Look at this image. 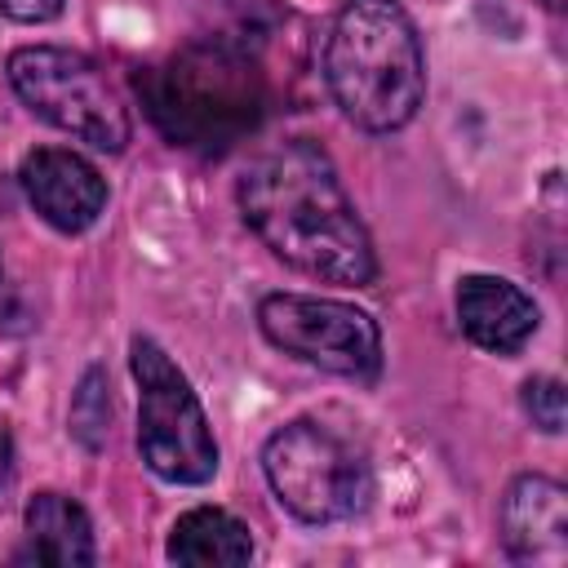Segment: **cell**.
Segmentation results:
<instances>
[{
	"mask_svg": "<svg viewBox=\"0 0 568 568\" xmlns=\"http://www.w3.org/2000/svg\"><path fill=\"white\" fill-rule=\"evenodd\" d=\"M235 200L253 235L288 266L328 284H368L377 275L373 240L315 142L288 138L253 155Z\"/></svg>",
	"mask_w": 568,
	"mask_h": 568,
	"instance_id": "obj_1",
	"label": "cell"
},
{
	"mask_svg": "<svg viewBox=\"0 0 568 568\" xmlns=\"http://www.w3.org/2000/svg\"><path fill=\"white\" fill-rule=\"evenodd\" d=\"M342 115L368 133L404 129L426 98V58L413 18L395 0H351L324 49Z\"/></svg>",
	"mask_w": 568,
	"mask_h": 568,
	"instance_id": "obj_2",
	"label": "cell"
},
{
	"mask_svg": "<svg viewBox=\"0 0 568 568\" xmlns=\"http://www.w3.org/2000/svg\"><path fill=\"white\" fill-rule=\"evenodd\" d=\"M151 120L182 146L222 151L244 129H253L262 106V84L248 58L226 44H191L169 67L138 75Z\"/></svg>",
	"mask_w": 568,
	"mask_h": 568,
	"instance_id": "obj_3",
	"label": "cell"
},
{
	"mask_svg": "<svg viewBox=\"0 0 568 568\" xmlns=\"http://www.w3.org/2000/svg\"><path fill=\"white\" fill-rule=\"evenodd\" d=\"M262 470L271 493L302 524H342L355 519L373 497L368 462L337 439L328 426L288 422L262 448Z\"/></svg>",
	"mask_w": 568,
	"mask_h": 568,
	"instance_id": "obj_4",
	"label": "cell"
},
{
	"mask_svg": "<svg viewBox=\"0 0 568 568\" xmlns=\"http://www.w3.org/2000/svg\"><path fill=\"white\" fill-rule=\"evenodd\" d=\"M129 368L138 382V453L169 484H204L217 470V444L209 417L182 377V368L151 342H129Z\"/></svg>",
	"mask_w": 568,
	"mask_h": 568,
	"instance_id": "obj_5",
	"label": "cell"
},
{
	"mask_svg": "<svg viewBox=\"0 0 568 568\" xmlns=\"http://www.w3.org/2000/svg\"><path fill=\"white\" fill-rule=\"evenodd\" d=\"M9 80L18 98L49 120L53 129L98 146V151H124L133 124L106 75L75 49L58 44H31L9 58Z\"/></svg>",
	"mask_w": 568,
	"mask_h": 568,
	"instance_id": "obj_6",
	"label": "cell"
},
{
	"mask_svg": "<svg viewBox=\"0 0 568 568\" xmlns=\"http://www.w3.org/2000/svg\"><path fill=\"white\" fill-rule=\"evenodd\" d=\"M257 324L271 346L324 373L351 382H373L382 373V333L359 306L306 293H271L257 306Z\"/></svg>",
	"mask_w": 568,
	"mask_h": 568,
	"instance_id": "obj_7",
	"label": "cell"
},
{
	"mask_svg": "<svg viewBox=\"0 0 568 568\" xmlns=\"http://www.w3.org/2000/svg\"><path fill=\"white\" fill-rule=\"evenodd\" d=\"M27 200L36 204V213L67 235H80L98 222V213L106 209V182L102 173L75 155V151H58V146H40L22 160L18 169Z\"/></svg>",
	"mask_w": 568,
	"mask_h": 568,
	"instance_id": "obj_8",
	"label": "cell"
},
{
	"mask_svg": "<svg viewBox=\"0 0 568 568\" xmlns=\"http://www.w3.org/2000/svg\"><path fill=\"white\" fill-rule=\"evenodd\" d=\"M501 541L519 564L568 559V493L546 475H519L501 501Z\"/></svg>",
	"mask_w": 568,
	"mask_h": 568,
	"instance_id": "obj_9",
	"label": "cell"
},
{
	"mask_svg": "<svg viewBox=\"0 0 568 568\" xmlns=\"http://www.w3.org/2000/svg\"><path fill=\"white\" fill-rule=\"evenodd\" d=\"M457 320L466 337L493 355H515L537 333L532 297L501 275H466L457 284Z\"/></svg>",
	"mask_w": 568,
	"mask_h": 568,
	"instance_id": "obj_10",
	"label": "cell"
},
{
	"mask_svg": "<svg viewBox=\"0 0 568 568\" xmlns=\"http://www.w3.org/2000/svg\"><path fill=\"white\" fill-rule=\"evenodd\" d=\"M27 550L18 559L36 564H62V568H84L93 564V524L80 501L62 493H40L27 501Z\"/></svg>",
	"mask_w": 568,
	"mask_h": 568,
	"instance_id": "obj_11",
	"label": "cell"
},
{
	"mask_svg": "<svg viewBox=\"0 0 568 568\" xmlns=\"http://www.w3.org/2000/svg\"><path fill=\"white\" fill-rule=\"evenodd\" d=\"M169 559L186 568H240L253 559L248 524H240L217 506H195L173 524Z\"/></svg>",
	"mask_w": 568,
	"mask_h": 568,
	"instance_id": "obj_12",
	"label": "cell"
},
{
	"mask_svg": "<svg viewBox=\"0 0 568 568\" xmlns=\"http://www.w3.org/2000/svg\"><path fill=\"white\" fill-rule=\"evenodd\" d=\"M106 373L102 368H84L80 386H75V399H71V435L98 453L106 444V430H111V395H106Z\"/></svg>",
	"mask_w": 568,
	"mask_h": 568,
	"instance_id": "obj_13",
	"label": "cell"
},
{
	"mask_svg": "<svg viewBox=\"0 0 568 568\" xmlns=\"http://www.w3.org/2000/svg\"><path fill=\"white\" fill-rule=\"evenodd\" d=\"M519 399H524V413L532 417L537 430H546V435H559L564 430L568 395H564V382L559 377H528Z\"/></svg>",
	"mask_w": 568,
	"mask_h": 568,
	"instance_id": "obj_14",
	"label": "cell"
},
{
	"mask_svg": "<svg viewBox=\"0 0 568 568\" xmlns=\"http://www.w3.org/2000/svg\"><path fill=\"white\" fill-rule=\"evenodd\" d=\"M0 13L13 22H49L62 13V0H0Z\"/></svg>",
	"mask_w": 568,
	"mask_h": 568,
	"instance_id": "obj_15",
	"label": "cell"
},
{
	"mask_svg": "<svg viewBox=\"0 0 568 568\" xmlns=\"http://www.w3.org/2000/svg\"><path fill=\"white\" fill-rule=\"evenodd\" d=\"M9 479H13V439L0 426V488H9Z\"/></svg>",
	"mask_w": 568,
	"mask_h": 568,
	"instance_id": "obj_16",
	"label": "cell"
},
{
	"mask_svg": "<svg viewBox=\"0 0 568 568\" xmlns=\"http://www.w3.org/2000/svg\"><path fill=\"white\" fill-rule=\"evenodd\" d=\"M546 4H550V9H559V4H564V0H546Z\"/></svg>",
	"mask_w": 568,
	"mask_h": 568,
	"instance_id": "obj_17",
	"label": "cell"
},
{
	"mask_svg": "<svg viewBox=\"0 0 568 568\" xmlns=\"http://www.w3.org/2000/svg\"><path fill=\"white\" fill-rule=\"evenodd\" d=\"M0 280H4V271H0Z\"/></svg>",
	"mask_w": 568,
	"mask_h": 568,
	"instance_id": "obj_18",
	"label": "cell"
}]
</instances>
